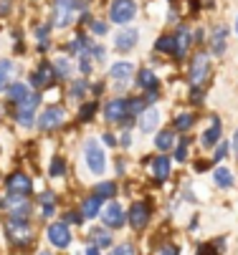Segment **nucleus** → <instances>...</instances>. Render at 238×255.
<instances>
[{"label":"nucleus","instance_id":"1","mask_svg":"<svg viewBox=\"0 0 238 255\" xmlns=\"http://www.w3.org/2000/svg\"><path fill=\"white\" fill-rule=\"evenodd\" d=\"M84 154H86V164L94 174H101L107 169V157H104V149L99 147L96 139H89L86 147H84Z\"/></svg>","mask_w":238,"mask_h":255},{"label":"nucleus","instance_id":"2","mask_svg":"<svg viewBox=\"0 0 238 255\" xmlns=\"http://www.w3.org/2000/svg\"><path fill=\"white\" fill-rule=\"evenodd\" d=\"M5 235H8L13 243H18V245H25V243H30V238H33V230H30L28 220H20V217H10V220L5 223Z\"/></svg>","mask_w":238,"mask_h":255},{"label":"nucleus","instance_id":"3","mask_svg":"<svg viewBox=\"0 0 238 255\" xmlns=\"http://www.w3.org/2000/svg\"><path fill=\"white\" fill-rule=\"evenodd\" d=\"M38 94H28L23 101H18V114H15V119H18V124L20 127H30L33 124V117H36V109H38Z\"/></svg>","mask_w":238,"mask_h":255},{"label":"nucleus","instance_id":"4","mask_svg":"<svg viewBox=\"0 0 238 255\" xmlns=\"http://www.w3.org/2000/svg\"><path fill=\"white\" fill-rule=\"evenodd\" d=\"M134 15H137V5H134V0H114L112 8H109V18L114 23H129Z\"/></svg>","mask_w":238,"mask_h":255},{"label":"nucleus","instance_id":"5","mask_svg":"<svg viewBox=\"0 0 238 255\" xmlns=\"http://www.w3.org/2000/svg\"><path fill=\"white\" fill-rule=\"evenodd\" d=\"M208 68H211L208 53H198L193 58V63H190V84L193 86H200L203 81H206V76H208Z\"/></svg>","mask_w":238,"mask_h":255},{"label":"nucleus","instance_id":"6","mask_svg":"<svg viewBox=\"0 0 238 255\" xmlns=\"http://www.w3.org/2000/svg\"><path fill=\"white\" fill-rule=\"evenodd\" d=\"M74 10H76V0H56V18L53 25L56 28H66L74 20Z\"/></svg>","mask_w":238,"mask_h":255},{"label":"nucleus","instance_id":"7","mask_svg":"<svg viewBox=\"0 0 238 255\" xmlns=\"http://www.w3.org/2000/svg\"><path fill=\"white\" fill-rule=\"evenodd\" d=\"M101 223H104L107 228H122L127 223V215L119 207V202H109L104 207V212H101Z\"/></svg>","mask_w":238,"mask_h":255},{"label":"nucleus","instance_id":"8","mask_svg":"<svg viewBox=\"0 0 238 255\" xmlns=\"http://www.w3.org/2000/svg\"><path fill=\"white\" fill-rule=\"evenodd\" d=\"M61 124H63V109H58V106H48L46 112L38 117V129L41 131H51V129H56Z\"/></svg>","mask_w":238,"mask_h":255},{"label":"nucleus","instance_id":"9","mask_svg":"<svg viewBox=\"0 0 238 255\" xmlns=\"http://www.w3.org/2000/svg\"><path fill=\"white\" fill-rule=\"evenodd\" d=\"M127 220H129V225L134 230H142L150 223V207L145 202H134L132 210H129V215H127Z\"/></svg>","mask_w":238,"mask_h":255},{"label":"nucleus","instance_id":"10","mask_svg":"<svg viewBox=\"0 0 238 255\" xmlns=\"http://www.w3.org/2000/svg\"><path fill=\"white\" fill-rule=\"evenodd\" d=\"M48 240H51L56 248H66V245L71 243L69 225H66V223H53V225H48Z\"/></svg>","mask_w":238,"mask_h":255},{"label":"nucleus","instance_id":"11","mask_svg":"<svg viewBox=\"0 0 238 255\" xmlns=\"http://www.w3.org/2000/svg\"><path fill=\"white\" fill-rule=\"evenodd\" d=\"M23 200H25L23 195L10 192V197L5 200V205H8V210H10V217H20V220H25V217H28L30 205H28V202H23Z\"/></svg>","mask_w":238,"mask_h":255},{"label":"nucleus","instance_id":"12","mask_svg":"<svg viewBox=\"0 0 238 255\" xmlns=\"http://www.w3.org/2000/svg\"><path fill=\"white\" fill-rule=\"evenodd\" d=\"M8 190L15 192V195H28V192L33 190V182H30V177H25L23 172H15V174L8 177Z\"/></svg>","mask_w":238,"mask_h":255},{"label":"nucleus","instance_id":"13","mask_svg":"<svg viewBox=\"0 0 238 255\" xmlns=\"http://www.w3.org/2000/svg\"><path fill=\"white\" fill-rule=\"evenodd\" d=\"M104 117H107V122L127 119V101H122V99L109 101V104H107V109H104Z\"/></svg>","mask_w":238,"mask_h":255},{"label":"nucleus","instance_id":"14","mask_svg":"<svg viewBox=\"0 0 238 255\" xmlns=\"http://www.w3.org/2000/svg\"><path fill=\"white\" fill-rule=\"evenodd\" d=\"M157 124H160V109L157 106H150L140 114V129L142 131H152Z\"/></svg>","mask_w":238,"mask_h":255},{"label":"nucleus","instance_id":"15","mask_svg":"<svg viewBox=\"0 0 238 255\" xmlns=\"http://www.w3.org/2000/svg\"><path fill=\"white\" fill-rule=\"evenodd\" d=\"M137 38H140V33L134 28H127L114 38V46H117V51H129L134 43H137Z\"/></svg>","mask_w":238,"mask_h":255},{"label":"nucleus","instance_id":"16","mask_svg":"<svg viewBox=\"0 0 238 255\" xmlns=\"http://www.w3.org/2000/svg\"><path fill=\"white\" fill-rule=\"evenodd\" d=\"M51 81H53V68H51L48 63H41V66L36 68V74L30 76V84L38 86V89H41V86H48Z\"/></svg>","mask_w":238,"mask_h":255},{"label":"nucleus","instance_id":"17","mask_svg":"<svg viewBox=\"0 0 238 255\" xmlns=\"http://www.w3.org/2000/svg\"><path fill=\"white\" fill-rule=\"evenodd\" d=\"M190 41H193L190 30H188V28H180V30L175 33V53H173V56L183 58V56L188 53V46H190Z\"/></svg>","mask_w":238,"mask_h":255},{"label":"nucleus","instance_id":"18","mask_svg":"<svg viewBox=\"0 0 238 255\" xmlns=\"http://www.w3.org/2000/svg\"><path fill=\"white\" fill-rule=\"evenodd\" d=\"M132 74H134V66H132V63H127V61L114 63V66H112V71H109V76H112L117 84H124Z\"/></svg>","mask_w":238,"mask_h":255},{"label":"nucleus","instance_id":"19","mask_svg":"<svg viewBox=\"0 0 238 255\" xmlns=\"http://www.w3.org/2000/svg\"><path fill=\"white\" fill-rule=\"evenodd\" d=\"M99 207H101V197L94 195V197H86L81 202V217H86V220H91V217H99Z\"/></svg>","mask_w":238,"mask_h":255},{"label":"nucleus","instance_id":"20","mask_svg":"<svg viewBox=\"0 0 238 255\" xmlns=\"http://www.w3.org/2000/svg\"><path fill=\"white\" fill-rule=\"evenodd\" d=\"M13 74H15V63L8 61V58H5V61H0V91H5V89H8Z\"/></svg>","mask_w":238,"mask_h":255},{"label":"nucleus","instance_id":"21","mask_svg":"<svg viewBox=\"0 0 238 255\" xmlns=\"http://www.w3.org/2000/svg\"><path fill=\"white\" fill-rule=\"evenodd\" d=\"M152 172H155V177L160 179V182H165L167 177H170V159L167 157H155L152 159Z\"/></svg>","mask_w":238,"mask_h":255},{"label":"nucleus","instance_id":"22","mask_svg":"<svg viewBox=\"0 0 238 255\" xmlns=\"http://www.w3.org/2000/svg\"><path fill=\"white\" fill-rule=\"evenodd\" d=\"M218 136H221V119H216L213 117V122H211V129L203 134V147H213V144L218 141Z\"/></svg>","mask_w":238,"mask_h":255},{"label":"nucleus","instance_id":"23","mask_svg":"<svg viewBox=\"0 0 238 255\" xmlns=\"http://www.w3.org/2000/svg\"><path fill=\"white\" fill-rule=\"evenodd\" d=\"M137 86L140 89H155L157 86V76L152 74V71H140V76H137Z\"/></svg>","mask_w":238,"mask_h":255},{"label":"nucleus","instance_id":"24","mask_svg":"<svg viewBox=\"0 0 238 255\" xmlns=\"http://www.w3.org/2000/svg\"><path fill=\"white\" fill-rule=\"evenodd\" d=\"M25 96H28V86H25V84H20V81H18V84L8 86V99H10V101H15V104H18V101H23Z\"/></svg>","mask_w":238,"mask_h":255},{"label":"nucleus","instance_id":"25","mask_svg":"<svg viewBox=\"0 0 238 255\" xmlns=\"http://www.w3.org/2000/svg\"><path fill=\"white\" fill-rule=\"evenodd\" d=\"M155 48L160 53H175V35H162V38H157Z\"/></svg>","mask_w":238,"mask_h":255},{"label":"nucleus","instance_id":"26","mask_svg":"<svg viewBox=\"0 0 238 255\" xmlns=\"http://www.w3.org/2000/svg\"><path fill=\"white\" fill-rule=\"evenodd\" d=\"M56 74H58V76H63V79H69V76H74V66H71V61L61 56V58L56 61Z\"/></svg>","mask_w":238,"mask_h":255},{"label":"nucleus","instance_id":"27","mask_svg":"<svg viewBox=\"0 0 238 255\" xmlns=\"http://www.w3.org/2000/svg\"><path fill=\"white\" fill-rule=\"evenodd\" d=\"M173 141H175L173 131H160V136L155 139V147H157L160 152H165V149H170V147H173Z\"/></svg>","mask_w":238,"mask_h":255},{"label":"nucleus","instance_id":"28","mask_svg":"<svg viewBox=\"0 0 238 255\" xmlns=\"http://www.w3.org/2000/svg\"><path fill=\"white\" fill-rule=\"evenodd\" d=\"M213 177H216V182H218L221 187H231V185H233V174H231L226 167H218Z\"/></svg>","mask_w":238,"mask_h":255},{"label":"nucleus","instance_id":"29","mask_svg":"<svg viewBox=\"0 0 238 255\" xmlns=\"http://www.w3.org/2000/svg\"><path fill=\"white\" fill-rule=\"evenodd\" d=\"M226 51V28H218L213 33V53H223Z\"/></svg>","mask_w":238,"mask_h":255},{"label":"nucleus","instance_id":"30","mask_svg":"<svg viewBox=\"0 0 238 255\" xmlns=\"http://www.w3.org/2000/svg\"><path fill=\"white\" fill-rule=\"evenodd\" d=\"M96 195L104 200V197H114L117 195V187H114V182H101V185L96 187Z\"/></svg>","mask_w":238,"mask_h":255},{"label":"nucleus","instance_id":"31","mask_svg":"<svg viewBox=\"0 0 238 255\" xmlns=\"http://www.w3.org/2000/svg\"><path fill=\"white\" fill-rule=\"evenodd\" d=\"M193 124H195V117H193V114H180V117L175 119V127H178L180 131H188Z\"/></svg>","mask_w":238,"mask_h":255},{"label":"nucleus","instance_id":"32","mask_svg":"<svg viewBox=\"0 0 238 255\" xmlns=\"http://www.w3.org/2000/svg\"><path fill=\"white\" fill-rule=\"evenodd\" d=\"M142 106H145L142 99H132V101H127V117H137V114H142Z\"/></svg>","mask_w":238,"mask_h":255},{"label":"nucleus","instance_id":"33","mask_svg":"<svg viewBox=\"0 0 238 255\" xmlns=\"http://www.w3.org/2000/svg\"><path fill=\"white\" fill-rule=\"evenodd\" d=\"M94 240H96L99 248H109V245H112V238H109L107 230H96V233H94Z\"/></svg>","mask_w":238,"mask_h":255},{"label":"nucleus","instance_id":"34","mask_svg":"<svg viewBox=\"0 0 238 255\" xmlns=\"http://www.w3.org/2000/svg\"><path fill=\"white\" fill-rule=\"evenodd\" d=\"M63 172H66V162L61 157H53V162H51V177H61Z\"/></svg>","mask_w":238,"mask_h":255},{"label":"nucleus","instance_id":"35","mask_svg":"<svg viewBox=\"0 0 238 255\" xmlns=\"http://www.w3.org/2000/svg\"><path fill=\"white\" fill-rule=\"evenodd\" d=\"M175 159H178V162H185V159H188V139H185V136L180 139V147L175 149Z\"/></svg>","mask_w":238,"mask_h":255},{"label":"nucleus","instance_id":"36","mask_svg":"<svg viewBox=\"0 0 238 255\" xmlns=\"http://www.w3.org/2000/svg\"><path fill=\"white\" fill-rule=\"evenodd\" d=\"M94 112H96V104L91 101V104H84V106H81L79 117H81V119H91V114H94Z\"/></svg>","mask_w":238,"mask_h":255},{"label":"nucleus","instance_id":"37","mask_svg":"<svg viewBox=\"0 0 238 255\" xmlns=\"http://www.w3.org/2000/svg\"><path fill=\"white\" fill-rule=\"evenodd\" d=\"M226 154H228V144H226V141H221V147L216 149V157H213V159H216V162H221Z\"/></svg>","mask_w":238,"mask_h":255},{"label":"nucleus","instance_id":"38","mask_svg":"<svg viewBox=\"0 0 238 255\" xmlns=\"http://www.w3.org/2000/svg\"><path fill=\"white\" fill-rule=\"evenodd\" d=\"M91 30H94L96 35H101V33H107V23H101V20H94V23H91Z\"/></svg>","mask_w":238,"mask_h":255},{"label":"nucleus","instance_id":"39","mask_svg":"<svg viewBox=\"0 0 238 255\" xmlns=\"http://www.w3.org/2000/svg\"><path fill=\"white\" fill-rule=\"evenodd\" d=\"M84 91H86V84H84V81H79V84L71 86V94H74V96H81Z\"/></svg>","mask_w":238,"mask_h":255},{"label":"nucleus","instance_id":"40","mask_svg":"<svg viewBox=\"0 0 238 255\" xmlns=\"http://www.w3.org/2000/svg\"><path fill=\"white\" fill-rule=\"evenodd\" d=\"M46 33H48V28L43 25V28H38V33H36V38L41 41V48H46Z\"/></svg>","mask_w":238,"mask_h":255},{"label":"nucleus","instance_id":"41","mask_svg":"<svg viewBox=\"0 0 238 255\" xmlns=\"http://www.w3.org/2000/svg\"><path fill=\"white\" fill-rule=\"evenodd\" d=\"M41 202H43V205H53V195H51V192L41 195Z\"/></svg>","mask_w":238,"mask_h":255},{"label":"nucleus","instance_id":"42","mask_svg":"<svg viewBox=\"0 0 238 255\" xmlns=\"http://www.w3.org/2000/svg\"><path fill=\"white\" fill-rule=\"evenodd\" d=\"M114 253H134V248L132 245H119V248H114Z\"/></svg>","mask_w":238,"mask_h":255},{"label":"nucleus","instance_id":"43","mask_svg":"<svg viewBox=\"0 0 238 255\" xmlns=\"http://www.w3.org/2000/svg\"><path fill=\"white\" fill-rule=\"evenodd\" d=\"M81 220V217L76 215V212H69V215H66V223H79Z\"/></svg>","mask_w":238,"mask_h":255},{"label":"nucleus","instance_id":"44","mask_svg":"<svg viewBox=\"0 0 238 255\" xmlns=\"http://www.w3.org/2000/svg\"><path fill=\"white\" fill-rule=\"evenodd\" d=\"M8 8H10V0H3V3H0V15L8 13Z\"/></svg>","mask_w":238,"mask_h":255},{"label":"nucleus","instance_id":"45","mask_svg":"<svg viewBox=\"0 0 238 255\" xmlns=\"http://www.w3.org/2000/svg\"><path fill=\"white\" fill-rule=\"evenodd\" d=\"M160 253H178V248H173V245H162Z\"/></svg>","mask_w":238,"mask_h":255},{"label":"nucleus","instance_id":"46","mask_svg":"<svg viewBox=\"0 0 238 255\" xmlns=\"http://www.w3.org/2000/svg\"><path fill=\"white\" fill-rule=\"evenodd\" d=\"M193 101H195V104L203 101V94H200V91H193Z\"/></svg>","mask_w":238,"mask_h":255},{"label":"nucleus","instance_id":"47","mask_svg":"<svg viewBox=\"0 0 238 255\" xmlns=\"http://www.w3.org/2000/svg\"><path fill=\"white\" fill-rule=\"evenodd\" d=\"M233 149H236V154H238V131H236V139H233Z\"/></svg>","mask_w":238,"mask_h":255},{"label":"nucleus","instance_id":"48","mask_svg":"<svg viewBox=\"0 0 238 255\" xmlns=\"http://www.w3.org/2000/svg\"><path fill=\"white\" fill-rule=\"evenodd\" d=\"M236 30H238V20H236Z\"/></svg>","mask_w":238,"mask_h":255}]
</instances>
